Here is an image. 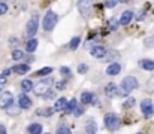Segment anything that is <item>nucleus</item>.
<instances>
[{
    "instance_id": "f257e3e1",
    "label": "nucleus",
    "mask_w": 154,
    "mask_h": 134,
    "mask_svg": "<svg viewBox=\"0 0 154 134\" xmlns=\"http://www.w3.org/2000/svg\"><path fill=\"white\" fill-rule=\"evenodd\" d=\"M138 88V81H136V78H133V76H127V78H124L123 79V82H121V87L118 88V95H127L129 92H132L133 89Z\"/></svg>"
},
{
    "instance_id": "f03ea898",
    "label": "nucleus",
    "mask_w": 154,
    "mask_h": 134,
    "mask_svg": "<svg viewBox=\"0 0 154 134\" xmlns=\"http://www.w3.org/2000/svg\"><path fill=\"white\" fill-rule=\"evenodd\" d=\"M57 21H58L57 13L52 12V10H48V12L45 13V16H44V21H42L44 30H45V31H52L54 27H55V24H57Z\"/></svg>"
},
{
    "instance_id": "7ed1b4c3",
    "label": "nucleus",
    "mask_w": 154,
    "mask_h": 134,
    "mask_svg": "<svg viewBox=\"0 0 154 134\" xmlns=\"http://www.w3.org/2000/svg\"><path fill=\"white\" fill-rule=\"evenodd\" d=\"M52 82H54V79H52V78H45V79L39 81L36 85H33V91H35V94H38V95H44L45 92H48V91H50Z\"/></svg>"
},
{
    "instance_id": "20e7f679",
    "label": "nucleus",
    "mask_w": 154,
    "mask_h": 134,
    "mask_svg": "<svg viewBox=\"0 0 154 134\" xmlns=\"http://www.w3.org/2000/svg\"><path fill=\"white\" fill-rule=\"evenodd\" d=\"M38 25H39V16H38V13H35L26 25V36L32 39L38 31Z\"/></svg>"
},
{
    "instance_id": "39448f33",
    "label": "nucleus",
    "mask_w": 154,
    "mask_h": 134,
    "mask_svg": "<svg viewBox=\"0 0 154 134\" xmlns=\"http://www.w3.org/2000/svg\"><path fill=\"white\" fill-rule=\"evenodd\" d=\"M103 122H105V127H106L109 131H115V130L120 127V118H118L115 113H108V115H105Z\"/></svg>"
},
{
    "instance_id": "423d86ee",
    "label": "nucleus",
    "mask_w": 154,
    "mask_h": 134,
    "mask_svg": "<svg viewBox=\"0 0 154 134\" xmlns=\"http://www.w3.org/2000/svg\"><path fill=\"white\" fill-rule=\"evenodd\" d=\"M78 10L84 18H88L93 10V0H78Z\"/></svg>"
},
{
    "instance_id": "0eeeda50",
    "label": "nucleus",
    "mask_w": 154,
    "mask_h": 134,
    "mask_svg": "<svg viewBox=\"0 0 154 134\" xmlns=\"http://www.w3.org/2000/svg\"><path fill=\"white\" fill-rule=\"evenodd\" d=\"M12 104H14V95H12L9 91L2 92V94H0V107H2V109H8V107L12 106Z\"/></svg>"
},
{
    "instance_id": "6e6552de",
    "label": "nucleus",
    "mask_w": 154,
    "mask_h": 134,
    "mask_svg": "<svg viewBox=\"0 0 154 134\" xmlns=\"http://www.w3.org/2000/svg\"><path fill=\"white\" fill-rule=\"evenodd\" d=\"M141 110H142V113L145 115V118H151L154 115L153 101H151V100H144V101H141Z\"/></svg>"
},
{
    "instance_id": "1a4fd4ad",
    "label": "nucleus",
    "mask_w": 154,
    "mask_h": 134,
    "mask_svg": "<svg viewBox=\"0 0 154 134\" xmlns=\"http://www.w3.org/2000/svg\"><path fill=\"white\" fill-rule=\"evenodd\" d=\"M32 106V100L26 95V94H21L18 97V107L20 109H29Z\"/></svg>"
},
{
    "instance_id": "9d476101",
    "label": "nucleus",
    "mask_w": 154,
    "mask_h": 134,
    "mask_svg": "<svg viewBox=\"0 0 154 134\" xmlns=\"http://www.w3.org/2000/svg\"><path fill=\"white\" fill-rule=\"evenodd\" d=\"M133 19V12L132 10H124L121 13V18H120V24L121 25H129V22Z\"/></svg>"
},
{
    "instance_id": "9b49d317",
    "label": "nucleus",
    "mask_w": 154,
    "mask_h": 134,
    "mask_svg": "<svg viewBox=\"0 0 154 134\" xmlns=\"http://www.w3.org/2000/svg\"><path fill=\"white\" fill-rule=\"evenodd\" d=\"M117 92H118V87H117L115 84H108V85L105 87V94H106V97H109V98H114V97L117 95Z\"/></svg>"
},
{
    "instance_id": "f8f14e48",
    "label": "nucleus",
    "mask_w": 154,
    "mask_h": 134,
    "mask_svg": "<svg viewBox=\"0 0 154 134\" xmlns=\"http://www.w3.org/2000/svg\"><path fill=\"white\" fill-rule=\"evenodd\" d=\"M120 72H121V66H120L118 63H112V64H109L108 69H106V75H109V76H115V75H118Z\"/></svg>"
},
{
    "instance_id": "ddd939ff",
    "label": "nucleus",
    "mask_w": 154,
    "mask_h": 134,
    "mask_svg": "<svg viewBox=\"0 0 154 134\" xmlns=\"http://www.w3.org/2000/svg\"><path fill=\"white\" fill-rule=\"evenodd\" d=\"M66 106H67V100H66L64 97H61V98H58V100L55 101V104H54V110H55V112L66 110Z\"/></svg>"
},
{
    "instance_id": "4468645a",
    "label": "nucleus",
    "mask_w": 154,
    "mask_h": 134,
    "mask_svg": "<svg viewBox=\"0 0 154 134\" xmlns=\"http://www.w3.org/2000/svg\"><path fill=\"white\" fill-rule=\"evenodd\" d=\"M105 54H106V49H105L103 46H99V45L91 49V55H93L94 58H103Z\"/></svg>"
},
{
    "instance_id": "2eb2a0df",
    "label": "nucleus",
    "mask_w": 154,
    "mask_h": 134,
    "mask_svg": "<svg viewBox=\"0 0 154 134\" xmlns=\"http://www.w3.org/2000/svg\"><path fill=\"white\" fill-rule=\"evenodd\" d=\"M12 70L18 75H26V73H29L30 67H29V64H17V66L12 67Z\"/></svg>"
},
{
    "instance_id": "dca6fc26",
    "label": "nucleus",
    "mask_w": 154,
    "mask_h": 134,
    "mask_svg": "<svg viewBox=\"0 0 154 134\" xmlns=\"http://www.w3.org/2000/svg\"><path fill=\"white\" fill-rule=\"evenodd\" d=\"M93 100H94L93 92H82V94H81V103L88 104V103H93Z\"/></svg>"
},
{
    "instance_id": "f3484780",
    "label": "nucleus",
    "mask_w": 154,
    "mask_h": 134,
    "mask_svg": "<svg viewBox=\"0 0 154 134\" xmlns=\"http://www.w3.org/2000/svg\"><path fill=\"white\" fill-rule=\"evenodd\" d=\"M141 67H142L144 70L153 72L154 70V61L153 60H142V61H141Z\"/></svg>"
},
{
    "instance_id": "a211bd4d",
    "label": "nucleus",
    "mask_w": 154,
    "mask_h": 134,
    "mask_svg": "<svg viewBox=\"0 0 154 134\" xmlns=\"http://www.w3.org/2000/svg\"><path fill=\"white\" fill-rule=\"evenodd\" d=\"M21 88H23L24 92L32 91V89H33V81H32V79H24V81H21Z\"/></svg>"
},
{
    "instance_id": "6ab92c4d",
    "label": "nucleus",
    "mask_w": 154,
    "mask_h": 134,
    "mask_svg": "<svg viewBox=\"0 0 154 134\" xmlns=\"http://www.w3.org/2000/svg\"><path fill=\"white\" fill-rule=\"evenodd\" d=\"M29 133L30 134H42V125H41V124H30V125H29Z\"/></svg>"
},
{
    "instance_id": "aec40b11",
    "label": "nucleus",
    "mask_w": 154,
    "mask_h": 134,
    "mask_svg": "<svg viewBox=\"0 0 154 134\" xmlns=\"http://www.w3.org/2000/svg\"><path fill=\"white\" fill-rule=\"evenodd\" d=\"M36 48H38V40L32 37V39L27 42V45H26V49H27V52H35Z\"/></svg>"
},
{
    "instance_id": "412c9836",
    "label": "nucleus",
    "mask_w": 154,
    "mask_h": 134,
    "mask_svg": "<svg viewBox=\"0 0 154 134\" xmlns=\"http://www.w3.org/2000/svg\"><path fill=\"white\" fill-rule=\"evenodd\" d=\"M106 61H112V60H117L118 58V52L117 51H114V49H111V51H106V54H105V57H103Z\"/></svg>"
},
{
    "instance_id": "4be33fe9",
    "label": "nucleus",
    "mask_w": 154,
    "mask_h": 134,
    "mask_svg": "<svg viewBox=\"0 0 154 134\" xmlns=\"http://www.w3.org/2000/svg\"><path fill=\"white\" fill-rule=\"evenodd\" d=\"M52 112H54V109H48V107H45V109H39V110H36V115H39V116H44V118H48V116H51Z\"/></svg>"
},
{
    "instance_id": "5701e85b",
    "label": "nucleus",
    "mask_w": 154,
    "mask_h": 134,
    "mask_svg": "<svg viewBox=\"0 0 154 134\" xmlns=\"http://www.w3.org/2000/svg\"><path fill=\"white\" fill-rule=\"evenodd\" d=\"M97 131V125H96V122H87V125H85V133L87 134H94Z\"/></svg>"
},
{
    "instance_id": "b1692460",
    "label": "nucleus",
    "mask_w": 154,
    "mask_h": 134,
    "mask_svg": "<svg viewBox=\"0 0 154 134\" xmlns=\"http://www.w3.org/2000/svg\"><path fill=\"white\" fill-rule=\"evenodd\" d=\"M26 57V54L21 51V49H15L14 52H12V60H15V61H20V60H23Z\"/></svg>"
},
{
    "instance_id": "393cba45",
    "label": "nucleus",
    "mask_w": 154,
    "mask_h": 134,
    "mask_svg": "<svg viewBox=\"0 0 154 134\" xmlns=\"http://www.w3.org/2000/svg\"><path fill=\"white\" fill-rule=\"evenodd\" d=\"M76 107H78V103H76V100H75V98H72L70 101H67V106H66V112H69V113H70V112H73V110H75Z\"/></svg>"
},
{
    "instance_id": "a878e982",
    "label": "nucleus",
    "mask_w": 154,
    "mask_h": 134,
    "mask_svg": "<svg viewBox=\"0 0 154 134\" xmlns=\"http://www.w3.org/2000/svg\"><path fill=\"white\" fill-rule=\"evenodd\" d=\"M79 43H81V39H79V37H73V39L70 40L69 46H70V49H72V51H75V49L79 46Z\"/></svg>"
},
{
    "instance_id": "bb28decb",
    "label": "nucleus",
    "mask_w": 154,
    "mask_h": 134,
    "mask_svg": "<svg viewBox=\"0 0 154 134\" xmlns=\"http://www.w3.org/2000/svg\"><path fill=\"white\" fill-rule=\"evenodd\" d=\"M51 72H52L51 67H44V69H42V70H39L36 75H38V76H47V75H50Z\"/></svg>"
},
{
    "instance_id": "cd10ccee",
    "label": "nucleus",
    "mask_w": 154,
    "mask_h": 134,
    "mask_svg": "<svg viewBox=\"0 0 154 134\" xmlns=\"http://www.w3.org/2000/svg\"><path fill=\"white\" fill-rule=\"evenodd\" d=\"M87 72H88V66L87 64H79L78 66V73L79 75H85Z\"/></svg>"
},
{
    "instance_id": "c85d7f7f",
    "label": "nucleus",
    "mask_w": 154,
    "mask_h": 134,
    "mask_svg": "<svg viewBox=\"0 0 154 134\" xmlns=\"http://www.w3.org/2000/svg\"><path fill=\"white\" fill-rule=\"evenodd\" d=\"M147 91H148V92H154V76L150 78L148 82H147Z\"/></svg>"
},
{
    "instance_id": "c756f323",
    "label": "nucleus",
    "mask_w": 154,
    "mask_h": 134,
    "mask_svg": "<svg viewBox=\"0 0 154 134\" xmlns=\"http://www.w3.org/2000/svg\"><path fill=\"white\" fill-rule=\"evenodd\" d=\"M57 134H72V131L67 128V127H60L57 130Z\"/></svg>"
},
{
    "instance_id": "7c9ffc66",
    "label": "nucleus",
    "mask_w": 154,
    "mask_h": 134,
    "mask_svg": "<svg viewBox=\"0 0 154 134\" xmlns=\"http://www.w3.org/2000/svg\"><path fill=\"white\" fill-rule=\"evenodd\" d=\"M133 104H135V98H133V97L127 98V100H126V103H124V106H126V107H132Z\"/></svg>"
},
{
    "instance_id": "2f4dec72",
    "label": "nucleus",
    "mask_w": 154,
    "mask_h": 134,
    "mask_svg": "<svg viewBox=\"0 0 154 134\" xmlns=\"http://www.w3.org/2000/svg\"><path fill=\"white\" fill-rule=\"evenodd\" d=\"M8 12V4L6 3H0V15H5Z\"/></svg>"
},
{
    "instance_id": "473e14b6",
    "label": "nucleus",
    "mask_w": 154,
    "mask_h": 134,
    "mask_svg": "<svg viewBox=\"0 0 154 134\" xmlns=\"http://www.w3.org/2000/svg\"><path fill=\"white\" fill-rule=\"evenodd\" d=\"M103 1H105V6L106 7H114L115 3H117V0H103Z\"/></svg>"
},
{
    "instance_id": "72a5a7b5",
    "label": "nucleus",
    "mask_w": 154,
    "mask_h": 134,
    "mask_svg": "<svg viewBox=\"0 0 154 134\" xmlns=\"http://www.w3.org/2000/svg\"><path fill=\"white\" fill-rule=\"evenodd\" d=\"M60 72H61L63 76H70V69H67V67H61Z\"/></svg>"
},
{
    "instance_id": "f704fd0d",
    "label": "nucleus",
    "mask_w": 154,
    "mask_h": 134,
    "mask_svg": "<svg viewBox=\"0 0 154 134\" xmlns=\"http://www.w3.org/2000/svg\"><path fill=\"white\" fill-rule=\"evenodd\" d=\"M145 45H147L148 48H150V46H154V39H151V37L147 39V40H145Z\"/></svg>"
},
{
    "instance_id": "c9c22d12",
    "label": "nucleus",
    "mask_w": 154,
    "mask_h": 134,
    "mask_svg": "<svg viewBox=\"0 0 154 134\" xmlns=\"http://www.w3.org/2000/svg\"><path fill=\"white\" fill-rule=\"evenodd\" d=\"M73 112H75V115H76V116H81V113H82V109H79V107H76V109H75Z\"/></svg>"
},
{
    "instance_id": "e433bc0d",
    "label": "nucleus",
    "mask_w": 154,
    "mask_h": 134,
    "mask_svg": "<svg viewBox=\"0 0 154 134\" xmlns=\"http://www.w3.org/2000/svg\"><path fill=\"white\" fill-rule=\"evenodd\" d=\"M5 84H6V78L5 76H0V87L5 85Z\"/></svg>"
},
{
    "instance_id": "4c0bfd02",
    "label": "nucleus",
    "mask_w": 154,
    "mask_h": 134,
    "mask_svg": "<svg viewBox=\"0 0 154 134\" xmlns=\"http://www.w3.org/2000/svg\"><path fill=\"white\" fill-rule=\"evenodd\" d=\"M0 134H6V128L3 125H0Z\"/></svg>"
},
{
    "instance_id": "58836bf2",
    "label": "nucleus",
    "mask_w": 154,
    "mask_h": 134,
    "mask_svg": "<svg viewBox=\"0 0 154 134\" xmlns=\"http://www.w3.org/2000/svg\"><path fill=\"white\" fill-rule=\"evenodd\" d=\"M9 73H11V70H9V69H8V70H5V72H3V73H2V76H5V78H6V76H8V75H9Z\"/></svg>"
},
{
    "instance_id": "ea45409f",
    "label": "nucleus",
    "mask_w": 154,
    "mask_h": 134,
    "mask_svg": "<svg viewBox=\"0 0 154 134\" xmlns=\"http://www.w3.org/2000/svg\"><path fill=\"white\" fill-rule=\"evenodd\" d=\"M64 87V82H61V84H57V88H63Z\"/></svg>"
},
{
    "instance_id": "a19ab883",
    "label": "nucleus",
    "mask_w": 154,
    "mask_h": 134,
    "mask_svg": "<svg viewBox=\"0 0 154 134\" xmlns=\"http://www.w3.org/2000/svg\"><path fill=\"white\" fill-rule=\"evenodd\" d=\"M117 1H120V3H127L129 0H117Z\"/></svg>"
},
{
    "instance_id": "79ce46f5",
    "label": "nucleus",
    "mask_w": 154,
    "mask_h": 134,
    "mask_svg": "<svg viewBox=\"0 0 154 134\" xmlns=\"http://www.w3.org/2000/svg\"><path fill=\"white\" fill-rule=\"evenodd\" d=\"M138 134H144V133H138Z\"/></svg>"
}]
</instances>
